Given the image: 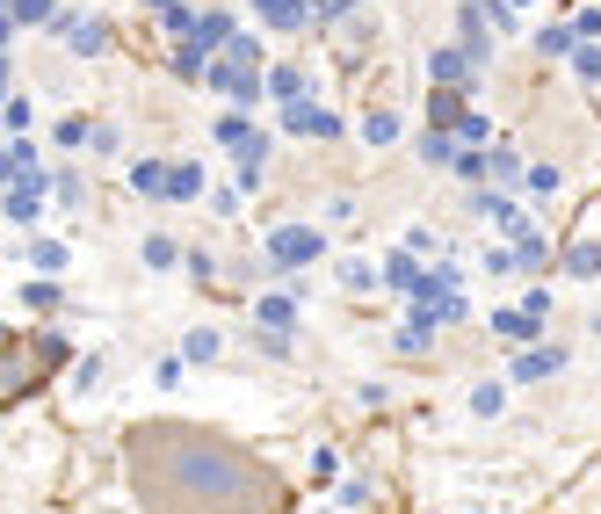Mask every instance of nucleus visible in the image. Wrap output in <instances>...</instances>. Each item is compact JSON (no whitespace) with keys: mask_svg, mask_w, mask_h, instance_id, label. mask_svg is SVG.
<instances>
[{"mask_svg":"<svg viewBox=\"0 0 601 514\" xmlns=\"http://www.w3.org/2000/svg\"><path fill=\"white\" fill-rule=\"evenodd\" d=\"M203 196V167L182 160V167H167V203H196Z\"/></svg>","mask_w":601,"mask_h":514,"instance_id":"f8f14e48","label":"nucleus"},{"mask_svg":"<svg viewBox=\"0 0 601 514\" xmlns=\"http://www.w3.org/2000/svg\"><path fill=\"white\" fill-rule=\"evenodd\" d=\"M297 305H305V290H276V297H254V319H261V326H276V334H290Z\"/></svg>","mask_w":601,"mask_h":514,"instance_id":"6e6552de","label":"nucleus"},{"mask_svg":"<svg viewBox=\"0 0 601 514\" xmlns=\"http://www.w3.org/2000/svg\"><path fill=\"white\" fill-rule=\"evenodd\" d=\"M406 254H420V261H435V254H442V239H435L428 225H413V232H406Z\"/></svg>","mask_w":601,"mask_h":514,"instance_id":"7c9ffc66","label":"nucleus"},{"mask_svg":"<svg viewBox=\"0 0 601 514\" xmlns=\"http://www.w3.org/2000/svg\"><path fill=\"white\" fill-rule=\"evenodd\" d=\"M493 334H500V341H522V348H529V341H544V326H536L529 312H493Z\"/></svg>","mask_w":601,"mask_h":514,"instance_id":"dca6fc26","label":"nucleus"},{"mask_svg":"<svg viewBox=\"0 0 601 514\" xmlns=\"http://www.w3.org/2000/svg\"><path fill=\"white\" fill-rule=\"evenodd\" d=\"M565 370V348L558 341H529L515 362H507V384H544V377H558Z\"/></svg>","mask_w":601,"mask_h":514,"instance_id":"7ed1b4c3","label":"nucleus"},{"mask_svg":"<svg viewBox=\"0 0 601 514\" xmlns=\"http://www.w3.org/2000/svg\"><path fill=\"white\" fill-rule=\"evenodd\" d=\"M341 283H348V290H370V283H384V276H377V261L348 254V261H341Z\"/></svg>","mask_w":601,"mask_h":514,"instance_id":"393cba45","label":"nucleus"},{"mask_svg":"<svg viewBox=\"0 0 601 514\" xmlns=\"http://www.w3.org/2000/svg\"><path fill=\"white\" fill-rule=\"evenodd\" d=\"M182 355L189 362H210V355H218V326H196V334L182 341Z\"/></svg>","mask_w":601,"mask_h":514,"instance_id":"c85d7f7f","label":"nucleus"},{"mask_svg":"<svg viewBox=\"0 0 601 514\" xmlns=\"http://www.w3.org/2000/svg\"><path fill=\"white\" fill-rule=\"evenodd\" d=\"M15 22H51V0H8Z\"/></svg>","mask_w":601,"mask_h":514,"instance_id":"72a5a7b5","label":"nucleus"},{"mask_svg":"<svg viewBox=\"0 0 601 514\" xmlns=\"http://www.w3.org/2000/svg\"><path fill=\"white\" fill-rule=\"evenodd\" d=\"M377 276L392 283V290H413V283H420V254H384V261H377Z\"/></svg>","mask_w":601,"mask_h":514,"instance_id":"a211bd4d","label":"nucleus"},{"mask_svg":"<svg viewBox=\"0 0 601 514\" xmlns=\"http://www.w3.org/2000/svg\"><path fill=\"white\" fill-rule=\"evenodd\" d=\"M145 261H153V268H174L182 254H174V239H167V232H153V239H145Z\"/></svg>","mask_w":601,"mask_h":514,"instance_id":"2f4dec72","label":"nucleus"},{"mask_svg":"<svg viewBox=\"0 0 601 514\" xmlns=\"http://www.w3.org/2000/svg\"><path fill=\"white\" fill-rule=\"evenodd\" d=\"M261 87H268V95H276L283 109H290V102H305V66H276V73H268Z\"/></svg>","mask_w":601,"mask_h":514,"instance_id":"4468645a","label":"nucleus"},{"mask_svg":"<svg viewBox=\"0 0 601 514\" xmlns=\"http://www.w3.org/2000/svg\"><path fill=\"white\" fill-rule=\"evenodd\" d=\"M399 348H406V355H428V348H435V326H428V319H406V326H399Z\"/></svg>","mask_w":601,"mask_h":514,"instance_id":"a878e982","label":"nucleus"},{"mask_svg":"<svg viewBox=\"0 0 601 514\" xmlns=\"http://www.w3.org/2000/svg\"><path fill=\"white\" fill-rule=\"evenodd\" d=\"M283 131L290 138H341V116L326 109V102H290L283 109Z\"/></svg>","mask_w":601,"mask_h":514,"instance_id":"20e7f679","label":"nucleus"},{"mask_svg":"<svg viewBox=\"0 0 601 514\" xmlns=\"http://www.w3.org/2000/svg\"><path fill=\"white\" fill-rule=\"evenodd\" d=\"M254 8H261V22H268V29H297L312 0H254Z\"/></svg>","mask_w":601,"mask_h":514,"instance_id":"6ab92c4d","label":"nucleus"},{"mask_svg":"<svg viewBox=\"0 0 601 514\" xmlns=\"http://www.w3.org/2000/svg\"><path fill=\"white\" fill-rule=\"evenodd\" d=\"M471 210H478V218H486V225H507V232L522 225V218H515V203H507L500 189H478V196H471Z\"/></svg>","mask_w":601,"mask_h":514,"instance_id":"2eb2a0df","label":"nucleus"},{"mask_svg":"<svg viewBox=\"0 0 601 514\" xmlns=\"http://www.w3.org/2000/svg\"><path fill=\"white\" fill-rule=\"evenodd\" d=\"M428 124L435 131H457L464 124V95H457V87H435V95H428Z\"/></svg>","mask_w":601,"mask_h":514,"instance_id":"9b49d317","label":"nucleus"},{"mask_svg":"<svg viewBox=\"0 0 601 514\" xmlns=\"http://www.w3.org/2000/svg\"><path fill=\"white\" fill-rule=\"evenodd\" d=\"M573 73H580L587 87H601V37H594V44H573Z\"/></svg>","mask_w":601,"mask_h":514,"instance_id":"5701e85b","label":"nucleus"},{"mask_svg":"<svg viewBox=\"0 0 601 514\" xmlns=\"http://www.w3.org/2000/svg\"><path fill=\"white\" fill-rule=\"evenodd\" d=\"M8 37H15V15H8V8H0V44H8Z\"/></svg>","mask_w":601,"mask_h":514,"instance_id":"ea45409f","label":"nucleus"},{"mask_svg":"<svg viewBox=\"0 0 601 514\" xmlns=\"http://www.w3.org/2000/svg\"><path fill=\"white\" fill-rule=\"evenodd\" d=\"M167 37H196V15L182 8V0H174V8H167Z\"/></svg>","mask_w":601,"mask_h":514,"instance_id":"e433bc0d","label":"nucleus"},{"mask_svg":"<svg viewBox=\"0 0 601 514\" xmlns=\"http://www.w3.org/2000/svg\"><path fill=\"white\" fill-rule=\"evenodd\" d=\"M363 138H370V145H399V116H392V109L363 116Z\"/></svg>","mask_w":601,"mask_h":514,"instance_id":"b1692460","label":"nucleus"},{"mask_svg":"<svg viewBox=\"0 0 601 514\" xmlns=\"http://www.w3.org/2000/svg\"><path fill=\"white\" fill-rule=\"evenodd\" d=\"M0 124H8V138H22L29 124H37V109H29V95H15L8 109H0Z\"/></svg>","mask_w":601,"mask_h":514,"instance_id":"cd10ccee","label":"nucleus"},{"mask_svg":"<svg viewBox=\"0 0 601 514\" xmlns=\"http://www.w3.org/2000/svg\"><path fill=\"white\" fill-rule=\"evenodd\" d=\"M573 37H580V44L601 37V8H580V15H573Z\"/></svg>","mask_w":601,"mask_h":514,"instance_id":"c9c22d12","label":"nucleus"},{"mask_svg":"<svg viewBox=\"0 0 601 514\" xmlns=\"http://www.w3.org/2000/svg\"><path fill=\"white\" fill-rule=\"evenodd\" d=\"M486 181H522V160L507 145H486Z\"/></svg>","mask_w":601,"mask_h":514,"instance_id":"4be33fe9","label":"nucleus"},{"mask_svg":"<svg viewBox=\"0 0 601 514\" xmlns=\"http://www.w3.org/2000/svg\"><path fill=\"white\" fill-rule=\"evenodd\" d=\"M428 80H435V87H471V80H478V58H471L464 44H442V51L428 58Z\"/></svg>","mask_w":601,"mask_h":514,"instance_id":"423d86ee","label":"nucleus"},{"mask_svg":"<svg viewBox=\"0 0 601 514\" xmlns=\"http://www.w3.org/2000/svg\"><path fill=\"white\" fill-rule=\"evenodd\" d=\"M573 22H551V29H536V51H544V58H573Z\"/></svg>","mask_w":601,"mask_h":514,"instance_id":"aec40b11","label":"nucleus"},{"mask_svg":"<svg viewBox=\"0 0 601 514\" xmlns=\"http://www.w3.org/2000/svg\"><path fill=\"white\" fill-rule=\"evenodd\" d=\"M319 254H326V232L319 225H276V232H268V261H276V268H305Z\"/></svg>","mask_w":601,"mask_h":514,"instance_id":"f03ea898","label":"nucleus"},{"mask_svg":"<svg viewBox=\"0 0 601 514\" xmlns=\"http://www.w3.org/2000/svg\"><path fill=\"white\" fill-rule=\"evenodd\" d=\"M145 8H174V0H145Z\"/></svg>","mask_w":601,"mask_h":514,"instance_id":"79ce46f5","label":"nucleus"},{"mask_svg":"<svg viewBox=\"0 0 601 514\" xmlns=\"http://www.w3.org/2000/svg\"><path fill=\"white\" fill-rule=\"evenodd\" d=\"M558 189H565V174H558L551 160H544V167H522V196H536V203H551Z\"/></svg>","mask_w":601,"mask_h":514,"instance_id":"f3484780","label":"nucleus"},{"mask_svg":"<svg viewBox=\"0 0 601 514\" xmlns=\"http://www.w3.org/2000/svg\"><path fill=\"white\" fill-rule=\"evenodd\" d=\"M406 305H413V319H428V326H464L471 319V297L457 283V268H428V276L406 290Z\"/></svg>","mask_w":601,"mask_h":514,"instance_id":"f257e3e1","label":"nucleus"},{"mask_svg":"<svg viewBox=\"0 0 601 514\" xmlns=\"http://www.w3.org/2000/svg\"><path fill=\"white\" fill-rule=\"evenodd\" d=\"M131 189L138 196H167V160H138L131 167Z\"/></svg>","mask_w":601,"mask_h":514,"instance_id":"412c9836","label":"nucleus"},{"mask_svg":"<svg viewBox=\"0 0 601 514\" xmlns=\"http://www.w3.org/2000/svg\"><path fill=\"white\" fill-rule=\"evenodd\" d=\"M22 297H29V305H37V312H51V305H58V283H44V276H37V283L22 290Z\"/></svg>","mask_w":601,"mask_h":514,"instance_id":"4c0bfd02","label":"nucleus"},{"mask_svg":"<svg viewBox=\"0 0 601 514\" xmlns=\"http://www.w3.org/2000/svg\"><path fill=\"white\" fill-rule=\"evenodd\" d=\"M29 261H37L44 276H58V268H66V247H58V239H37V247H29Z\"/></svg>","mask_w":601,"mask_h":514,"instance_id":"c756f323","label":"nucleus"},{"mask_svg":"<svg viewBox=\"0 0 601 514\" xmlns=\"http://www.w3.org/2000/svg\"><path fill=\"white\" fill-rule=\"evenodd\" d=\"M464 51L478 58V66H493V37H486V8H478V0H464Z\"/></svg>","mask_w":601,"mask_h":514,"instance_id":"1a4fd4ad","label":"nucleus"},{"mask_svg":"<svg viewBox=\"0 0 601 514\" xmlns=\"http://www.w3.org/2000/svg\"><path fill=\"white\" fill-rule=\"evenodd\" d=\"M522 312H529L536 326H544V319H551V297H544V283H529V290H522Z\"/></svg>","mask_w":601,"mask_h":514,"instance_id":"473e14b6","label":"nucleus"},{"mask_svg":"<svg viewBox=\"0 0 601 514\" xmlns=\"http://www.w3.org/2000/svg\"><path fill=\"white\" fill-rule=\"evenodd\" d=\"M500 406H507V384H478V391H471V413H478V420H493Z\"/></svg>","mask_w":601,"mask_h":514,"instance_id":"bb28decb","label":"nucleus"},{"mask_svg":"<svg viewBox=\"0 0 601 514\" xmlns=\"http://www.w3.org/2000/svg\"><path fill=\"white\" fill-rule=\"evenodd\" d=\"M457 145H486V116L464 109V124H457Z\"/></svg>","mask_w":601,"mask_h":514,"instance_id":"f704fd0d","label":"nucleus"},{"mask_svg":"<svg viewBox=\"0 0 601 514\" xmlns=\"http://www.w3.org/2000/svg\"><path fill=\"white\" fill-rule=\"evenodd\" d=\"M507 8H529V0H507Z\"/></svg>","mask_w":601,"mask_h":514,"instance_id":"37998d69","label":"nucleus"},{"mask_svg":"<svg viewBox=\"0 0 601 514\" xmlns=\"http://www.w3.org/2000/svg\"><path fill=\"white\" fill-rule=\"evenodd\" d=\"M0 95H8V58H0Z\"/></svg>","mask_w":601,"mask_h":514,"instance_id":"a19ab883","label":"nucleus"},{"mask_svg":"<svg viewBox=\"0 0 601 514\" xmlns=\"http://www.w3.org/2000/svg\"><path fill=\"white\" fill-rule=\"evenodd\" d=\"M457 153H464V145H457V131H420V160H435V167H457Z\"/></svg>","mask_w":601,"mask_h":514,"instance_id":"ddd939ff","label":"nucleus"},{"mask_svg":"<svg viewBox=\"0 0 601 514\" xmlns=\"http://www.w3.org/2000/svg\"><path fill=\"white\" fill-rule=\"evenodd\" d=\"M507 239H515V268H522V276H544V268H551V239L536 232L529 218H522L515 232H507Z\"/></svg>","mask_w":601,"mask_h":514,"instance_id":"0eeeda50","label":"nucleus"},{"mask_svg":"<svg viewBox=\"0 0 601 514\" xmlns=\"http://www.w3.org/2000/svg\"><path fill=\"white\" fill-rule=\"evenodd\" d=\"M51 29H58L80 58H102V51H109V22H95V15H87V22H80V15H51Z\"/></svg>","mask_w":601,"mask_h":514,"instance_id":"39448f33","label":"nucleus"},{"mask_svg":"<svg viewBox=\"0 0 601 514\" xmlns=\"http://www.w3.org/2000/svg\"><path fill=\"white\" fill-rule=\"evenodd\" d=\"M558 261H565V276H580V283H594V276H601V239H573V247H565Z\"/></svg>","mask_w":601,"mask_h":514,"instance_id":"9d476101","label":"nucleus"},{"mask_svg":"<svg viewBox=\"0 0 601 514\" xmlns=\"http://www.w3.org/2000/svg\"><path fill=\"white\" fill-rule=\"evenodd\" d=\"M95 138V124H80V116H66V124H58V145H87Z\"/></svg>","mask_w":601,"mask_h":514,"instance_id":"58836bf2","label":"nucleus"}]
</instances>
